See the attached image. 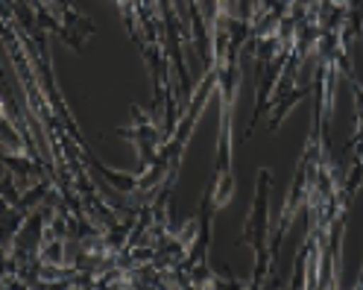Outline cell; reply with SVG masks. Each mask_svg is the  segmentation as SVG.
Here are the masks:
<instances>
[{
  "mask_svg": "<svg viewBox=\"0 0 363 290\" xmlns=\"http://www.w3.org/2000/svg\"><path fill=\"white\" fill-rule=\"evenodd\" d=\"M267 196H269V170H261V185L255 194L252 214L246 220V235L243 243H252V250L258 252V270H255V284L264 279L267 264H269V250H267V232H269V211H267Z\"/></svg>",
  "mask_w": 363,
  "mask_h": 290,
  "instance_id": "cell-1",
  "label": "cell"
}]
</instances>
